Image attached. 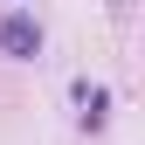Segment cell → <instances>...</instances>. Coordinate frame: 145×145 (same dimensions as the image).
Returning a JSON list of instances; mask_svg holds the SVG:
<instances>
[{"mask_svg":"<svg viewBox=\"0 0 145 145\" xmlns=\"http://www.w3.org/2000/svg\"><path fill=\"white\" fill-rule=\"evenodd\" d=\"M0 48H7L14 62L42 56V21H35V14H0Z\"/></svg>","mask_w":145,"mask_h":145,"instance_id":"6da1fadb","label":"cell"},{"mask_svg":"<svg viewBox=\"0 0 145 145\" xmlns=\"http://www.w3.org/2000/svg\"><path fill=\"white\" fill-rule=\"evenodd\" d=\"M76 118H83V131H104L111 124V90L104 83H76Z\"/></svg>","mask_w":145,"mask_h":145,"instance_id":"7a4b0ae2","label":"cell"}]
</instances>
